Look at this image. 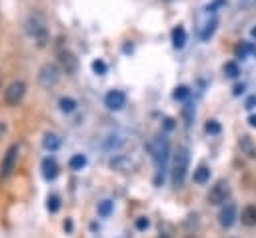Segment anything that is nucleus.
Here are the masks:
<instances>
[{
	"instance_id": "nucleus-1",
	"label": "nucleus",
	"mask_w": 256,
	"mask_h": 238,
	"mask_svg": "<svg viewBox=\"0 0 256 238\" xmlns=\"http://www.w3.org/2000/svg\"><path fill=\"white\" fill-rule=\"evenodd\" d=\"M146 150L150 152V156H152V160H154V164H156V170H158V176H156V182H158V178H160V174L164 172V168H166V162H168V152H170V146H168V140H166V136H154V138H150V142L146 144Z\"/></svg>"
},
{
	"instance_id": "nucleus-2",
	"label": "nucleus",
	"mask_w": 256,
	"mask_h": 238,
	"mask_svg": "<svg viewBox=\"0 0 256 238\" xmlns=\"http://www.w3.org/2000/svg\"><path fill=\"white\" fill-rule=\"evenodd\" d=\"M188 164H190V152L184 146H178L174 156H172V184L176 188H180L184 184L186 172H188Z\"/></svg>"
},
{
	"instance_id": "nucleus-3",
	"label": "nucleus",
	"mask_w": 256,
	"mask_h": 238,
	"mask_svg": "<svg viewBox=\"0 0 256 238\" xmlns=\"http://www.w3.org/2000/svg\"><path fill=\"white\" fill-rule=\"evenodd\" d=\"M26 30L28 34L34 38V42L38 46H44L48 42V30H46V24H44V18L40 14H32L26 22Z\"/></svg>"
},
{
	"instance_id": "nucleus-4",
	"label": "nucleus",
	"mask_w": 256,
	"mask_h": 238,
	"mask_svg": "<svg viewBox=\"0 0 256 238\" xmlns=\"http://www.w3.org/2000/svg\"><path fill=\"white\" fill-rule=\"evenodd\" d=\"M18 154H20V146L18 144H10L2 156V162H0V178L6 180L12 172H14V166L18 162Z\"/></svg>"
},
{
	"instance_id": "nucleus-5",
	"label": "nucleus",
	"mask_w": 256,
	"mask_h": 238,
	"mask_svg": "<svg viewBox=\"0 0 256 238\" xmlns=\"http://www.w3.org/2000/svg\"><path fill=\"white\" fill-rule=\"evenodd\" d=\"M206 198H208V202L214 204V206L226 204L228 198H230V184H228V180H218V182L210 188V192H208Z\"/></svg>"
},
{
	"instance_id": "nucleus-6",
	"label": "nucleus",
	"mask_w": 256,
	"mask_h": 238,
	"mask_svg": "<svg viewBox=\"0 0 256 238\" xmlns=\"http://www.w3.org/2000/svg\"><path fill=\"white\" fill-rule=\"evenodd\" d=\"M24 94H26V84H24L22 80H14V82H10V84L6 86V90H4V102H6L8 106H16V104L24 98Z\"/></svg>"
},
{
	"instance_id": "nucleus-7",
	"label": "nucleus",
	"mask_w": 256,
	"mask_h": 238,
	"mask_svg": "<svg viewBox=\"0 0 256 238\" xmlns=\"http://www.w3.org/2000/svg\"><path fill=\"white\" fill-rule=\"evenodd\" d=\"M38 82L44 86V88H50L58 82V68L54 64H44L40 70H38Z\"/></svg>"
},
{
	"instance_id": "nucleus-8",
	"label": "nucleus",
	"mask_w": 256,
	"mask_h": 238,
	"mask_svg": "<svg viewBox=\"0 0 256 238\" xmlns=\"http://www.w3.org/2000/svg\"><path fill=\"white\" fill-rule=\"evenodd\" d=\"M58 62H60V68L66 72V74H76V70H78V58L72 54V52H68V50H62L60 54H58Z\"/></svg>"
},
{
	"instance_id": "nucleus-9",
	"label": "nucleus",
	"mask_w": 256,
	"mask_h": 238,
	"mask_svg": "<svg viewBox=\"0 0 256 238\" xmlns=\"http://www.w3.org/2000/svg\"><path fill=\"white\" fill-rule=\"evenodd\" d=\"M104 104H106L108 110H120L126 104V94L122 90H110L104 96Z\"/></svg>"
},
{
	"instance_id": "nucleus-10",
	"label": "nucleus",
	"mask_w": 256,
	"mask_h": 238,
	"mask_svg": "<svg viewBox=\"0 0 256 238\" xmlns=\"http://www.w3.org/2000/svg\"><path fill=\"white\" fill-rule=\"evenodd\" d=\"M218 222H220L222 228H230V226L236 222V206H234L232 202L224 204V208H222L220 214H218Z\"/></svg>"
},
{
	"instance_id": "nucleus-11",
	"label": "nucleus",
	"mask_w": 256,
	"mask_h": 238,
	"mask_svg": "<svg viewBox=\"0 0 256 238\" xmlns=\"http://www.w3.org/2000/svg\"><path fill=\"white\" fill-rule=\"evenodd\" d=\"M40 170H42V176H44V180H46V182H50V180H54V178L58 176V164H56V160H54V158H50V156L42 160Z\"/></svg>"
},
{
	"instance_id": "nucleus-12",
	"label": "nucleus",
	"mask_w": 256,
	"mask_h": 238,
	"mask_svg": "<svg viewBox=\"0 0 256 238\" xmlns=\"http://www.w3.org/2000/svg\"><path fill=\"white\" fill-rule=\"evenodd\" d=\"M60 144H62V140H60V136L54 134V132H46L44 138H42V146H44L48 152H56V150L60 148Z\"/></svg>"
},
{
	"instance_id": "nucleus-13",
	"label": "nucleus",
	"mask_w": 256,
	"mask_h": 238,
	"mask_svg": "<svg viewBox=\"0 0 256 238\" xmlns=\"http://www.w3.org/2000/svg\"><path fill=\"white\" fill-rule=\"evenodd\" d=\"M240 220L244 226H256V206L254 204H248L242 208V214H240Z\"/></svg>"
},
{
	"instance_id": "nucleus-14",
	"label": "nucleus",
	"mask_w": 256,
	"mask_h": 238,
	"mask_svg": "<svg viewBox=\"0 0 256 238\" xmlns=\"http://www.w3.org/2000/svg\"><path fill=\"white\" fill-rule=\"evenodd\" d=\"M238 146H240L242 154H246L248 158H256V146H254V142H252L250 136H242L238 140Z\"/></svg>"
},
{
	"instance_id": "nucleus-15",
	"label": "nucleus",
	"mask_w": 256,
	"mask_h": 238,
	"mask_svg": "<svg viewBox=\"0 0 256 238\" xmlns=\"http://www.w3.org/2000/svg\"><path fill=\"white\" fill-rule=\"evenodd\" d=\"M192 180H194L196 184H206V182L210 180V168H208V166H198V168L194 170V174H192Z\"/></svg>"
},
{
	"instance_id": "nucleus-16",
	"label": "nucleus",
	"mask_w": 256,
	"mask_h": 238,
	"mask_svg": "<svg viewBox=\"0 0 256 238\" xmlns=\"http://www.w3.org/2000/svg\"><path fill=\"white\" fill-rule=\"evenodd\" d=\"M234 54H236V58H246L248 54H256V46H252L250 42H240L234 48Z\"/></svg>"
},
{
	"instance_id": "nucleus-17",
	"label": "nucleus",
	"mask_w": 256,
	"mask_h": 238,
	"mask_svg": "<svg viewBox=\"0 0 256 238\" xmlns=\"http://www.w3.org/2000/svg\"><path fill=\"white\" fill-rule=\"evenodd\" d=\"M172 44H174L176 48H182V46L186 44V32H184L182 26H176V28L172 30Z\"/></svg>"
},
{
	"instance_id": "nucleus-18",
	"label": "nucleus",
	"mask_w": 256,
	"mask_h": 238,
	"mask_svg": "<svg viewBox=\"0 0 256 238\" xmlns=\"http://www.w3.org/2000/svg\"><path fill=\"white\" fill-rule=\"evenodd\" d=\"M58 106H60V110L64 112V114H70V112H74L76 110V100L74 98H68V96H62L60 100H58Z\"/></svg>"
},
{
	"instance_id": "nucleus-19",
	"label": "nucleus",
	"mask_w": 256,
	"mask_h": 238,
	"mask_svg": "<svg viewBox=\"0 0 256 238\" xmlns=\"http://www.w3.org/2000/svg\"><path fill=\"white\" fill-rule=\"evenodd\" d=\"M68 166H70V170H82L86 166V156L84 154H74L68 160Z\"/></svg>"
},
{
	"instance_id": "nucleus-20",
	"label": "nucleus",
	"mask_w": 256,
	"mask_h": 238,
	"mask_svg": "<svg viewBox=\"0 0 256 238\" xmlns=\"http://www.w3.org/2000/svg\"><path fill=\"white\" fill-rule=\"evenodd\" d=\"M110 166L116 168V170H128L130 168V160L126 156H116L110 160Z\"/></svg>"
},
{
	"instance_id": "nucleus-21",
	"label": "nucleus",
	"mask_w": 256,
	"mask_h": 238,
	"mask_svg": "<svg viewBox=\"0 0 256 238\" xmlns=\"http://www.w3.org/2000/svg\"><path fill=\"white\" fill-rule=\"evenodd\" d=\"M216 24H218V20H216V18H212V20H208V22L204 24V30L200 32V38H202V40H208V38L212 36V32H214V28H216Z\"/></svg>"
},
{
	"instance_id": "nucleus-22",
	"label": "nucleus",
	"mask_w": 256,
	"mask_h": 238,
	"mask_svg": "<svg viewBox=\"0 0 256 238\" xmlns=\"http://www.w3.org/2000/svg\"><path fill=\"white\" fill-rule=\"evenodd\" d=\"M112 208H114L112 200H102V202H98V214H100L102 218L110 216V214H112Z\"/></svg>"
},
{
	"instance_id": "nucleus-23",
	"label": "nucleus",
	"mask_w": 256,
	"mask_h": 238,
	"mask_svg": "<svg viewBox=\"0 0 256 238\" xmlns=\"http://www.w3.org/2000/svg\"><path fill=\"white\" fill-rule=\"evenodd\" d=\"M224 74H226L228 78H236V76L240 74V68H238V64H236L234 60L226 62V64H224Z\"/></svg>"
},
{
	"instance_id": "nucleus-24",
	"label": "nucleus",
	"mask_w": 256,
	"mask_h": 238,
	"mask_svg": "<svg viewBox=\"0 0 256 238\" xmlns=\"http://www.w3.org/2000/svg\"><path fill=\"white\" fill-rule=\"evenodd\" d=\"M46 208H48V212H58L60 210V198L56 196V194H50L48 196V200H46Z\"/></svg>"
},
{
	"instance_id": "nucleus-25",
	"label": "nucleus",
	"mask_w": 256,
	"mask_h": 238,
	"mask_svg": "<svg viewBox=\"0 0 256 238\" xmlns=\"http://www.w3.org/2000/svg\"><path fill=\"white\" fill-rule=\"evenodd\" d=\"M190 96V90L186 88V86H178L176 90H174V98L176 100H184V98H188Z\"/></svg>"
},
{
	"instance_id": "nucleus-26",
	"label": "nucleus",
	"mask_w": 256,
	"mask_h": 238,
	"mask_svg": "<svg viewBox=\"0 0 256 238\" xmlns=\"http://www.w3.org/2000/svg\"><path fill=\"white\" fill-rule=\"evenodd\" d=\"M204 128H206L208 134H220V124H218L216 120H208Z\"/></svg>"
},
{
	"instance_id": "nucleus-27",
	"label": "nucleus",
	"mask_w": 256,
	"mask_h": 238,
	"mask_svg": "<svg viewBox=\"0 0 256 238\" xmlns=\"http://www.w3.org/2000/svg\"><path fill=\"white\" fill-rule=\"evenodd\" d=\"M92 70L102 76V74H106V64H104L102 60H94V62H92Z\"/></svg>"
},
{
	"instance_id": "nucleus-28",
	"label": "nucleus",
	"mask_w": 256,
	"mask_h": 238,
	"mask_svg": "<svg viewBox=\"0 0 256 238\" xmlns=\"http://www.w3.org/2000/svg\"><path fill=\"white\" fill-rule=\"evenodd\" d=\"M136 230H146L148 226H150V220L146 218V216H140V218H136Z\"/></svg>"
},
{
	"instance_id": "nucleus-29",
	"label": "nucleus",
	"mask_w": 256,
	"mask_h": 238,
	"mask_svg": "<svg viewBox=\"0 0 256 238\" xmlns=\"http://www.w3.org/2000/svg\"><path fill=\"white\" fill-rule=\"evenodd\" d=\"M192 116H194V106H192V104H186V106H184V118H186V124L192 122Z\"/></svg>"
},
{
	"instance_id": "nucleus-30",
	"label": "nucleus",
	"mask_w": 256,
	"mask_h": 238,
	"mask_svg": "<svg viewBox=\"0 0 256 238\" xmlns=\"http://www.w3.org/2000/svg\"><path fill=\"white\" fill-rule=\"evenodd\" d=\"M160 238H170V226L168 224L160 226Z\"/></svg>"
},
{
	"instance_id": "nucleus-31",
	"label": "nucleus",
	"mask_w": 256,
	"mask_h": 238,
	"mask_svg": "<svg viewBox=\"0 0 256 238\" xmlns=\"http://www.w3.org/2000/svg\"><path fill=\"white\" fill-rule=\"evenodd\" d=\"M254 106H256V96H250V98L246 100V108H248V110H252Z\"/></svg>"
},
{
	"instance_id": "nucleus-32",
	"label": "nucleus",
	"mask_w": 256,
	"mask_h": 238,
	"mask_svg": "<svg viewBox=\"0 0 256 238\" xmlns=\"http://www.w3.org/2000/svg\"><path fill=\"white\" fill-rule=\"evenodd\" d=\"M242 90H244V84H236V86H234V90H232V94H234V96H240V94H242Z\"/></svg>"
},
{
	"instance_id": "nucleus-33",
	"label": "nucleus",
	"mask_w": 256,
	"mask_h": 238,
	"mask_svg": "<svg viewBox=\"0 0 256 238\" xmlns=\"http://www.w3.org/2000/svg\"><path fill=\"white\" fill-rule=\"evenodd\" d=\"M72 228H74V224H72V220L68 218V220L64 222V230H66V232H72Z\"/></svg>"
},
{
	"instance_id": "nucleus-34",
	"label": "nucleus",
	"mask_w": 256,
	"mask_h": 238,
	"mask_svg": "<svg viewBox=\"0 0 256 238\" xmlns=\"http://www.w3.org/2000/svg\"><path fill=\"white\" fill-rule=\"evenodd\" d=\"M6 130H8V126H6V122H0V138L6 134Z\"/></svg>"
},
{
	"instance_id": "nucleus-35",
	"label": "nucleus",
	"mask_w": 256,
	"mask_h": 238,
	"mask_svg": "<svg viewBox=\"0 0 256 238\" xmlns=\"http://www.w3.org/2000/svg\"><path fill=\"white\" fill-rule=\"evenodd\" d=\"M248 124H250L252 128H256V114H252V116L248 118Z\"/></svg>"
},
{
	"instance_id": "nucleus-36",
	"label": "nucleus",
	"mask_w": 256,
	"mask_h": 238,
	"mask_svg": "<svg viewBox=\"0 0 256 238\" xmlns=\"http://www.w3.org/2000/svg\"><path fill=\"white\" fill-rule=\"evenodd\" d=\"M164 122H166V128H168V130H170V128H174V120H172V118H166Z\"/></svg>"
},
{
	"instance_id": "nucleus-37",
	"label": "nucleus",
	"mask_w": 256,
	"mask_h": 238,
	"mask_svg": "<svg viewBox=\"0 0 256 238\" xmlns=\"http://www.w3.org/2000/svg\"><path fill=\"white\" fill-rule=\"evenodd\" d=\"M252 38H256V26L252 28Z\"/></svg>"
}]
</instances>
